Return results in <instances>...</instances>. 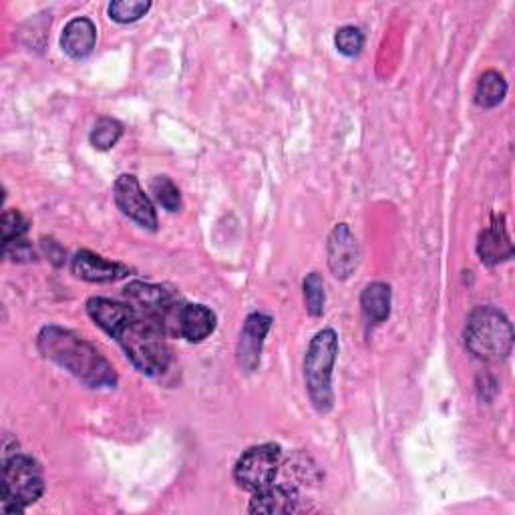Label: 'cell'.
<instances>
[{
	"label": "cell",
	"instance_id": "ac0fdd59",
	"mask_svg": "<svg viewBox=\"0 0 515 515\" xmlns=\"http://www.w3.org/2000/svg\"><path fill=\"white\" fill-rule=\"evenodd\" d=\"M151 192L155 196V200L159 202V206L171 214L180 212L182 208V194L180 188L171 182L167 176H155L151 180Z\"/></svg>",
	"mask_w": 515,
	"mask_h": 515
},
{
	"label": "cell",
	"instance_id": "4fadbf2b",
	"mask_svg": "<svg viewBox=\"0 0 515 515\" xmlns=\"http://www.w3.org/2000/svg\"><path fill=\"white\" fill-rule=\"evenodd\" d=\"M97 45V27L87 17H77L67 23L61 35V47L63 51L75 59L83 61L87 59Z\"/></svg>",
	"mask_w": 515,
	"mask_h": 515
},
{
	"label": "cell",
	"instance_id": "e0dca14e",
	"mask_svg": "<svg viewBox=\"0 0 515 515\" xmlns=\"http://www.w3.org/2000/svg\"><path fill=\"white\" fill-rule=\"evenodd\" d=\"M149 9H151V3H147V0H113L107 13L111 21L119 25H129L145 17Z\"/></svg>",
	"mask_w": 515,
	"mask_h": 515
},
{
	"label": "cell",
	"instance_id": "8992f818",
	"mask_svg": "<svg viewBox=\"0 0 515 515\" xmlns=\"http://www.w3.org/2000/svg\"><path fill=\"white\" fill-rule=\"evenodd\" d=\"M282 449L276 443L254 445L240 455L234 465V481L246 491H258L270 485L278 473Z\"/></svg>",
	"mask_w": 515,
	"mask_h": 515
},
{
	"label": "cell",
	"instance_id": "30bf717a",
	"mask_svg": "<svg viewBox=\"0 0 515 515\" xmlns=\"http://www.w3.org/2000/svg\"><path fill=\"white\" fill-rule=\"evenodd\" d=\"M71 272L85 282L109 284L125 278L129 274V268L119 262L105 260L89 250H81L71 258Z\"/></svg>",
	"mask_w": 515,
	"mask_h": 515
},
{
	"label": "cell",
	"instance_id": "2e32d148",
	"mask_svg": "<svg viewBox=\"0 0 515 515\" xmlns=\"http://www.w3.org/2000/svg\"><path fill=\"white\" fill-rule=\"evenodd\" d=\"M507 95V81L497 71H485L475 87V105L481 109L497 107Z\"/></svg>",
	"mask_w": 515,
	"mask_h": 515
},
{
	"label": "cell",
	"instance_id": "277c9868",
	"mask_svg": "<svg viewBox=\"0 0 515 515\" xmlns=\"http://www.w3.org/2000/svg\"><path fill=\"white\" fill-rule=\"evenodd\" d=\"M338 355V336L332 328H322L310 340L304 357V381L312 407L326 415L332 411V369Z\"/></svg>",
	"mask_w": 515,
	"mask_h": 515
},
{
	"label": "cell",
	"instance_id": "603a6c76",
	"mask_svg": "<svg viewBox=\"0 0 515 515\" xmlns=\"http://www.w3.org/2000/svg\"><path fill=\"white\" fill-rule=\"evenodd\" d=\"M3 252H5V256L9 258V260H13V262H33L35 260V250H33V246L25 240V238H21V240H15V242H11V244H5L3 246Z\"/></svg>",
	"mask_w": 515,
	"mask_h": 515
},
{
	"label": "cell",
	"instance_id": "7402d4cb",
	"mask_svg": "<svg viewBox=\"0 0 515 515\" xmlns=\"http://www.w3.org/2000/svg\"><path fill=\"white\" fill-rule=\"evenodd\" d=\"M27 232V220L19 210H7L0 218V234H3V246L15 240H21Z\"/></svg>",
	"mask_w": 515,
	"mask_h": 515
},
{
	"label": "cell",
	"instance_id": "44dd1931",
	"mask_svg": "<svg viewBox=\"0 0 515 515\" xmlns=\"http://www.w3.org/2000/svg\"><path fill=\"white\" fill-rule=\"evenodd\" d=\"M334 45L345 57H357L365 47V35L357 27H342L334 35Z\"/></svg>",
	"mask_w": 515,
	"mask_h": 515
},
{
	"label": "cell",
	"instance_id": "7c38bea8",
	"mask_svg": "<svg viewBox=\"0 0 515 515\" xmlns=\"http://www.w3.org/2000/svg\"><path fill=\"white\" fill-rule=\"evenodd\" d=\"M477 254L479 260L487 266H497L513 256V246L503 216H495L493 224L479 234Z\"/></svg>",
	"mask_w": 515,
	"mask_h": 515
},
{
	"label": "cell",
	"instance_id": "5b68a950",
	"mask_svg": "<svg viewBox=\"0 0 515 515\" xmlns=\"http://www.w3.org/2000/svg\"><path fill=\"white\" fill-rule=\"evenodd\" d=\"M3 511L23 513L29 505L45 493V479L41 465L29 455H13L5 459L3 467Z\"/></svg>",
	"mask_w": 515,
	"mask_h": 515
},
{
	"label": "cell",
	"instance_id": "8fae6325",
	"mask_svg": "<svg viewBox=\"0 0 515 515\" xmlns=\"http://www.w3.org/2000/svg\"><path fill=\"white\" fill-rule=\"evenodd\" d=\"M250 513H264V515H286L298 511V493L290 485H266L254 491L250 499Z\"/></svg>",
	"mask_w": 515,
	"mask_h": 515
},
{
	"label": "cell",
	"instance_id": "3957f363",
	"mask_svg": "<svg viewBox=\"0 0 515 515\" xmlns=\"http://www.w3.org/2000/svg\"><path fill=\"white\" fill-rule=\"evenodd\" d=\"M467 351L485 363H497L509 357L513 349V326L495 306H477L463 330Z\"/></svg>",
	"mask_w": 515,
	"mask_h": 515
},
{
	"label": "cell",
	"instance_id": "5bb4252c",
	"mask_svg": "<svg viewBox=\"0 0 515 515\" xmlns=\"http://www.w3.org/2000/svg\"><path fill=\"white\" fill-rule=\"evenodd\" d=\"M216 314L204 304H184L178 314V334L188 342H202L216 330Z\"/></svg>",
	"mask_w": 515,
	"mask_h": 515
},
{
	"label": "cell",
	"instance_id": "ffe728a7",
	"mask_svg": "<svg viewBox=\"0 0 515 515\" xmlns=\"http://www.w3.org/2000/svg\"><path fill=\"white\" fill-rule=\"evenodd\" d=\"M304 290V302H306V312L312 318L322 316L324 312V302H326V294H324V280L318 272H312L304 278L302 284Z\"/></svg>",
	"mask_w": 515,
	"mask_h": 515
},
{
	"label": "cell",
	"instance_id": "ba28073f",
	"mask_svg": "<svg viewBox=\"0 0 515 515\" xmlns=\"http://www.w3.org/2000/svg\"><path fill=\"white\" fill-rule=\"evenodd\" d=\"M328 268L336 280H349L359 268L361 250L349 224H338L328 236L326 244Z\"/></svg>",
	"mask_w": 515,
	"mask_h": 515
},
{
	"label": "cell",
	"instance_id": "52a82bcc",
	"mask_svg": "<svg viewBox=\"0 0 515 515\" xmlns=\"http://www.w3.org/2000/svg\"><path fill=\"white\" fill-rule=\"evenodd\" d=\"M113 200L123 216H127L137 226L155 232L157 230V214L147 198V194L141 190V184L131 174H121L113 184Z\"/></svg>",
	"mask_w": 515,
	"mask_h": 515
},
{
	"label": "cell",
	"instance_id": "9c48e42d",
	"mask_svg": "<svg viewBox=\"0 0 515 515\" xmlns=\"http://www.w3.org/2000/svg\"><path fill=\"white\" fill-rule=\"evenodd\" d=\"M270 326L272 318L268 314L254 312L246 318L238 340V363L244 369V373H254L260 367L264 340L270 332Z\"/></svg>",
	"mask_w": 515,
	"mask_h": 515
},
{
	"label": "cell",
	"instance_id": "d6986e66",
	"mask_svg": "<svg viewBox=\"0 0 515 515\" xmlns=\"http://www.w3.org/2000/svg\"><path fill=\"white\" fill-rule=\"evenodd\" d=\"M121 135H123V127H121V123H119L117 119H113V117H101V119L95 123V127H93V131H91L89 139H91V145H93L95 149L107 151V149H111V147L117 145V141L121 139Z\"/></svg>",
	"mask_w": 515,
	"mask_h": 515
},
{
	"label": "cell",
	"instance_id": "9a60e30c",
	"mask_svg": "<svg viewBox=\"0 0 515 515\" xmlns=\"http://www.w3.org/2000/svg\"><path fill=\"white\" fill-rule=\"evenodd\" d=\"M361 308L373 324H381L391 314V286L385 282L369 284L361 294Z\"/></svg>",
	"mask_w": 515,
	"mask_h": 515
},
{
	"label": "cell",
	"instance_id": "6da1fadb",
	"mask_svg": "<svg viewBox=\"0 0 515 515\" xmlns=\"http://www.w3.org/2000/svg\"><path fill=\"white\" fill-rule=\"evenodd\" d=\"M87 312L99 328L119 342L127 359L141 375L157 377L167 371L171 353L161 322L139 312L131 304L103 296L89 298Z\"/></svg>",
	"mask_w": 515,
	"mask_h": 515
},
{
	"label": "cell",
	"instance_id": "7a4b0ae2",
	"mask_svg": "<svg viewBox=\"0 0 515 515\" xmlns=\"http://www.w3.org/2000/svg\"><path fill=\"white\" fill-rule=\"evenodd\" d=\"M39 353L71 373L89 389H115L117 373L113 365L79 334L49 324L37 336Z\"/></svg>",
	"mask_w": 515,
	"mask_h": 515
},
{
	"label": "cell",
	"instance_id": "cb8c5ba5",
	"mask_svg": "<svg viewBox=\"0 0 515 515\" xmlns=\"http://www.w3.org/2000/svg\"><path fill=\"white\" fill-rule=\"evenodd\" d=\"M43 246H45V250H47V254H49V258L59 266V264H63V260H65V252L61 250V246L57 244V242H53V240H45L43 242Z\"/></svg>",
	"mask_w": 515,
	"mask_h": 515
}]
</instances>
